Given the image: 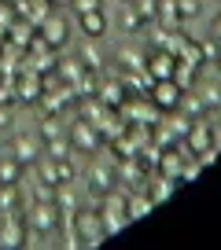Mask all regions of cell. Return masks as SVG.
I'll return each mask as SVG.
<instances>
[{
    "instance_id": "1",
    "label": "cell",
    "mask_w": 221,
    "mask_h": 250,
    "mask_svg": "<svg viewBox=\"0 0 221 250\" xmlns=\"http://www.w3.org/2000/svg\"><path fill=\"white\" fill-rule=\"evenodd\" d=\"M59 206H55V199H37V203L30 206V228H37V232H52V228H59Z\"/></svg>"
},
{
    "instance_id": "2",
    "label": "cell",
    "mask_w": 221,
    "mask_h": 250,
    "mask_svg": "<svg viewBox=\"0 0 221 250\" xmlns=\"http://www.w3.org/2000/svg\"><path fill=\"white\" fill-rule=\"evenodd\" d=\"M74 232H81V243L85 247H96V243L107 239V228H103V213H74Z\"/></svg>"
},
{
    "instance_id": "3",
    "label": "cell",
    "mask_w": 221,
    "mask_h": 250,
    "mask_svg": "<svg viewBox=\"0 0 221 250\" xmlns=\"http://www.w3.org/2000/svg\"><path fill=\"white\" fill-rule=\"evenodd\" d=\"M11 155H15L22 166H33V162L41 158V140H37V136H30V133L15 136V144H11Z\"/></svg>"
},
{
    "instance_id": "4",
    "label": "cell",
    "mask_w": 221,
    "mask_h": 250,
    "mask_svg": "<svg viewBox=\"0 0 221 250\" xmlns=\"http://www.w3.org/2000/svg\"><path fill=\"white\" fill-rule=\"evenodd\" d=\"M114 177H118V173L110 169V166H92V169H88V188H92V195H110Z\"/></svg>"
},
{
    "instance_id": "5",
    "label": "cell",
    "mask_w": 221,
    "mask_h": 250,
    "mask_svg": "<svg viewBox=\"0 0 221 250\" xmlns=\"http://www.w3.org/2000/svg\"><path fill=\"white\" fill-rule=\"evenodd\" d=\"M41 33H44L48 48H63L66 44V22H63V19H55V15H48L44 22H41Z\"/></svg>"
},
{
    "instance_id": "6",
    "label": "cell",
    "mask_w": 221,
    "mask_h": 250,
    "mask_svg": "<svg viewBox=\"0 0 221 250\" xmlns=\"http://www.w3.org/2000/svg\"><path fill=\"white\" fill-rule=\"evenodd\" d=\"M70 147H81V151H96L100 147V140H96V129L88 122H78L70 133Z\"/></svg>"
},
{
    "instance_id": "7",
    "label": "cell",
    "mask_w": 221,
    "mask_h": 250,
    "mask_svg": "<svg viewBox=\"0 0 221 250\" xmlns=\"http://www.w3.org/2000/svg\"><path fill=\"white\" fill-rule=\"evenodd\" d=\"M81 30L88 33V37H103L107 33V15H103L100 8H92V11H81Z\"/></svg>"
},
{
    "instance_id": "8",
    "label": "cell",
    "mask_w": 221,
    "mask_h": 250,
    "mask_svg": "<svg viewBox=\"0 0 221 250\" xmlns=\"http://www.w3.org/2000/svg\"><path fill=\"white\" fill-rule=\"evenodd\" d=\"M155 100L162 103L166 110H174V103H181V85H177V81H170V78H162L155 85Z\"/></svg>"
},
{
    "instance_id": "9",
    "label": "cell",
    "mask_w": 221,
    "mask_h": 250,
    "mask_svg": "<svg viewBox=\"0 0 221 250\" xmlns=\"http://www.w3.org/2000/svg\"><path fill=\"white\" fill-rule=\"evenodd\" d=\"M19 177H22V162L15 155L0 158V184H19Z\"/></svg>"
},
{
    "instance_id": "10",
    "label": "cell",
    "mask_w": 221,
    "mask_h": 250,
    "mask_svg": "<svg viewBox=\"0 0 221 250\" xmlns=\"http://www.w3.org/2000/svg\"><path fill=\"white\" fill-rule=\"evenodd\" d=\"M37 177H41V184H63V177H59V162H41L37 166Z\"/></svg>"
},
{
    "instance_id": "11",
    "label": "cell",
    "mask_w": 221,
    "mask_h": 250,
    "mask_svg": "<svg viewBox=\"0 0 221 250\" xmlns=\"http://www.w3.org/2000/svg\"><path fill=\"white\" fill-rule=\"evenodd\" d=\"M140 22H144V15L126 4V11H122V26H126V30H140Z\"/></svg>"
},
{
    "instance_id": "12",
    "label": "cell",
    "mask_w": 221,
    "mask_h": 250,
    "mask_svg": "<svg viewBox=\"0 0 221 250\" xmlns=\"http://www.w3.org/2000/svg\"><path fill=\"white\" fill-rule=\"evenodd\" d=\"M196 8H199V0H181V11H177V15H188V11L196 15Z\"/></svg>"
},
{
    "instance_id": "13",
    "label": "cell",
    "mask_w": 221,
    "mask_h": 250,
    "mask_svg": "<svg viewBox=\"0 0 221 250\" xmlns=\"http://www.w3.org/2000/svg\"><path fill=\"white\" fill-rule=\"evenodd\" d=\"M8 125H11V107L0 103V129H8Z\"/></svg>"
},
{
    "instance_id": "14",
    "label": "cell",
    "mask_w": 221,
    "mask_h": 250,
    "mask_svg": "<svg viewBox=\"0 0 221 250\" xmlns=\"http://www.w3.org/2000/svg\"><path fill=\"white\" fill-rule=\"evenodd\" d=\"M78 4V11H92V8H100V0H74Z\"/></svg>"
},
{
    "instance_id": "15",
    "label": "cell",
    "mask_w": 221,
    "mask_h": 250,
    "mask_svg": "<svg viewBox=\"0 0 221 250\" xmlns=\"http://www.w3.org/2000/svg\"><path fill=\"white\" fill-rule=\"evenodd\" d=\"M11 11H15V8H4V4H0V26L11 22Z\"/></svg>"
},
{
    "instance_id": "16",
    "label": "cell",
    "mask_w": 221,
    "mask_h": 250,
    "mask_svg": "<svg viewBox=\"0 0 221 250\" xmlns=\"http://www.w3.org/2000/svg\"><path fill=\"white\" fill-rule=\"evenodd\" d=\"M214 33H218V37H221V15H218V22H214Z\"/></svg>"
},
{
    "instance_id": "17",
    "label": "cell",
    "mask_w": 221,
    "mask_h": 250,
    "mask_svg": "<svg viewBox=\"0 0 221 250\" xmlns=\"http://www.w3.org/2000/svg\"><path fill=\"white\" fill-rule=\"evenodd\" d=\"M0 151H4V144H0Z\"/></svg>"
},
{
    "instance_id": "18",
    "label": "cell",
    "mask_w": 221,
    "mask_h": 250,
    "mask_svg": "<svg viewBox=\"0 0 221 250\" xmlns=\"http://www.w3.org/2000/svg\"><path fill=\"white\" fill-rule=\"evenodd\" d=\"M126 4H129V0H126Z\"/></svg>"
}]
</instances>
